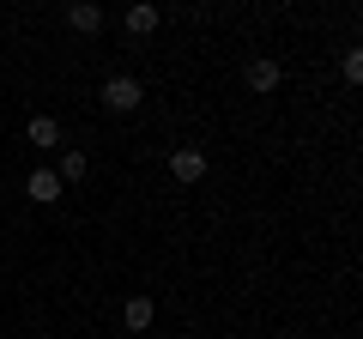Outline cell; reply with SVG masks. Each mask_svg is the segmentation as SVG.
Segmentation results:
<instances>
[{
    "label": "cell",
    "mask_w": 363,
    "mask_h": 339,
    "mask_svg": "<svg viewBox=\"0 0 363 339\" xmlns=\"http://www.w3.org/2000/svg\"><path fill=\"white\" fill-rule=\"evenodd\" d=\"M140 79H128V73H116V79H109V85H104V104L109 109H116V116H128V109H140Z\"/></svg>",
    "instance_id": "6da1fadb"
},
{
    "label": "cell",
    "mask_w": 363,
    "mask_h": 339,
    "mask_svg": "<svg viewBox=\"0 0 363 339\" xmlns=\"http://www.w3.org/2000/svg\"><path fill=\"white\" fill-rule=\"evenodd\" d=\"M169 176H176V182H200V176H206V152H194V145L169 152Z\"/></svg>",
    "instance_id": "7a4b0ae2"
},
{
    "label": "cell",
    "mask_w": 363,
    "mask_h": 339,
    "mask_svg": "<svg viewBox=\"0 0 363 339\" xmlns=\"http://www.w3.org/2000/svg\"><path fill=\"white\" fill-rule=\"evenodd\" d=\"M25 194L37 200V206H55V200H61V176H55V170H30Z\"/></svg>",
    "instance_id": "3957f363"
},
{
    "label": "cell",
    "mask_w": 363,
    "mask_h": 339,
    "mask_svg": "<svg viewBox=\"0 0 363 339\" xmlns=\"http://www.w3.org/2000/svg\"><path fill=\"white\" fill-rule=\"evenodd\" d=\"M121 25H128V37H152V30L164 25V13H157L152 0H140V6H128V18H121Z\"/></svg>",
    "instance_id": "277c9868"
},
{
    "label": "cell",
    "mask_w": 363,
    "mask_h": 339,
    "mask_svg": "<svg viewBox=\"0 0 363 339\" xmlns=\"http://www.w3.org/2000/svg\"><path fill=\"white\" fill-rule=\"evenodd\" d=\"M67 25L85 30V37H91V30H104V6H91V0H73V6H67Z\"/></svg>",
    "instance_id": "5b68a950"
},
{
    "label": "cell",
    "mask_w": 363,
    "mask_h": 339,
    "mask_svg": "<svg viewBox=\"0 0 363 339\" xmlns=\"http://www.w3.org/2000/svg\"><path fill=\"white\" fill-rule=\"evenodd\" d=\"M30 145H37V152H49V145H61V121H55V116H30Z\"/></svg>",
    "instance_id": "8992f818"
},
{
    "label": "cell",
    "mask_w": 363,
    "mask_h": 339,
    "mask_svg": "<svg viewBox=\"0 0 363 339\" xmlns=\"http://www.w3.org/2000/svg\"><path fill=\"white\" fill-rule=\"evenodd\" d=\"M121 321H128V333H145V327H152V297H128Z\"/></svg>",
    "instance_id": "52a82bcc"
},
{
    "label": "cell",
    "mask_w": 363,
    "mask_h": 339,
    "mask_svg": "<svg viewBox=\"0 0 363 339\" xmlns=\"http://www.w3.org/2000/svg\"><path fill=\"white\" fill-rule=\"evenodd\" d=\"M279 85V61H248V91H272Z\"/></svg>",
    "instance_id": "ba28073f"
},
{
    "label": "cell",
    "mask_w": 363,
    "mask_h": 339,
    "mask_svg": "<svg viewBox=\"0 0 363 339\" xmlns=\"http://www.w3.org/2000/svg\"><path fill=\"white\" fill-rule=\"evenodd\" d=\"M55 176H61V182H79V176H85V152H67V157H61V170H55Z\"/></svg>",
    "instance_id": "9c48e42d"
}]
</instances>
